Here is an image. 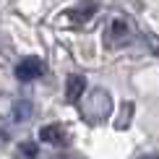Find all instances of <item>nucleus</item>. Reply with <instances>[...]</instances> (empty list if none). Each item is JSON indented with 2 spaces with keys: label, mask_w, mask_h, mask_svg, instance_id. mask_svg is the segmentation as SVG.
Wrapping results in <instances>:
<instances>
[{
  "label": "nucleus",
  "mask_w": 159,
  "mask_h": 159,
  "mask_svg": "<svg viewBox=\"0 0 159 159\" xmlns=\"http://www.w3.org/2000/svg\"><path fill=\"white\" fill-rule=\"evenodd\" d=\"M97 13V5L91 3V0H84V5L81 8H76V11H70V18H73L76 24H84V21H89L91 16Z\"/></svg>",
  "instance_id": "39448f33"
},
{
  "label": "nucleus",
  "mask_w": 159,
  "mask_h": 159,
  "mask_svg": "<svg viewBox=\"0 0 159 159\" xmlns=\"http://www.w3.org/2000/svg\"><path fill=\"white\" fill-rule=\"evenodd\" d=\"M110 34H112V44H128V42H130V37H128V24H125L123 18L112 21Z\"/></svg>",
  "instance_id": "20e7f679"
},
{
  "label": "nucleus",
  "mask_w": 159,
  "mask_h": 159,
  "mask_svg": "<svg viewBox=\"0 0 159 159\" xmlns=\"http://www.w3.org/2000/svg\"><path fill=\"white\" fill-rule=\"evenodd\" d=\"M39 138L47 143H55V146H68V133L63 125H44L39 130Z\"/></svg>",
  "instance_id": "f03ea898"
},
{
  "label": "nucleus",
  "mask_w": 159,
  "mask_h": 159,
  "mask_svg": "<svg viewBox=\"0 0 159 159\" xmlns=\"http://www.w3.org/2000/svg\"><path fill=\"white\" fill-rule=\"evenodd\" d=\"M84 89H86V78H84L81 73H73V76H68V84H65V99H68L70 104H76L78 99H81Z\"/></svg>",
  "instance_id": "7ed1b4c3"
},
{
  "label": "nucleus",
  "mask_w": 159,
  "mask_h": 159,
  "mask_svg": "<svg viewBox=\"0 0 159 159\" xmlns=\"http://www.w3.org/2000/svg\"><path fill=\"white\" fill-rule=\"evenodd\" d=\"M44 73V63L39 60V57H24L21 63L16 65V78L18 81H34V78H39Z\"/></svg>",
  "instance_id": "f257e3e1"
},
{
  "label": "nucleus",
  "mask_w": 159,
  "mask_h": 159,
  "mask_svg": "<svg viewBox=\"0 0 159 159\" xmlns=\"http://www.w3.org/2000/svg\"><path fill=\"white\" fill-rule=\"evenodd\" d=\"M21 151H24L26 157H37V146H34V143H24Z\"/></svg>",
  "instance_id": "423d86ee"
},
{
  "label": "nucleus",
  "mask_w": 159,
  "mask_h": 159,
  "mask_svg": "<svg viewBox=\"0 0 159 159\" xmlns=\"http://www.w3.org/2000/svg\"><path fill=\"white\" fill-rule=\"evenodd\" d=\"M143 159H159V157H143Z\"/></svg>",
  "instance_id": "0eeeda50"
}]
</instances>
